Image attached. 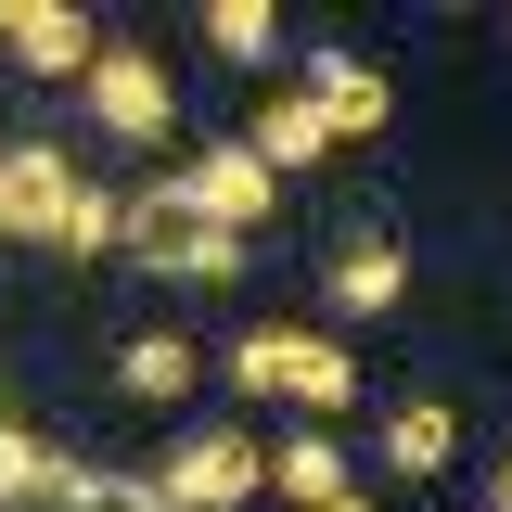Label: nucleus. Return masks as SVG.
I'll return each instance as SVG.
<instances>
[{
    "mask_svg": "<svg viewBox=\"0 0 512 512\" xmlns=\"http://www.w3.org/2000/svg\"><path fill=\"white\" fill-rule=\"evenodd\" d=\"M231 384H244V397H295L308 423L359 410V359H346L333 333H308V320H256L244 346H231Z\"/></svg>",
    "mask_w": 512,
    "mask_h": 512,
    "instance_id": "obj_1",
    "label": "nucleus"
},
{
    "mask_svg": "<svg viewBox=\"0 0 512 512\" xmlns=\"http://www.w3.org/2000/svg\"><path fill=\"white\" fill-rule=\"evenodd\" d=\"M167 192H180V205L205 218V231H231V244H256V231L282 218V180L256 167L244 141H192L180 167H167Z\"/></svg>",
    "mask_w": 512,
    "mask_h": 512,
    "instance_id": "obj_2",
    "label": "nucleus"
},
{
    "mask_svg": "<svg viewBox=\"0 0 512 512\" xmlns=\"http://www.w3.org/2000/svg\"><path fill=\"white\" fill-rule=\"evenodd\" d=\"M77 103H90L103 141H141V154H154V141L180 128V77H167V52H116V39H103V64L77 77Z\"/></svg>",
    "mask_w": 512,
    "mask_h": 512,
    "instance_id": "obj_3",
    "label": "nucleus"
},
{
    "mask_svg": "<svg viewBox=\"0 0 512 512\" xmlns=\"http://www.w3.org/2000/svg\"><path fill=\"white\" fill-rule=\"evenodd\" d=\"M128 256H154L167 282H231V269H244V244H231V231H205V218H192L167 180L128 192Z\"/></svg>",
    "mask_w": 512,
    "mask_h": 512,
    "instance_id": "obj_4",
    "label": "nucleus"
},
{
    "mask_svg": "<svg viewBox=\"0 0 512 512\" xmlns=\"http://www.w3.org/2000/svg\"><path fill=\"white\" fill-rule=\"evenodd\" d=\"M154 487H167L180 512H244L256 487H269V448L231 436V423H205V436H180L167 461H154Z\"/></svg>",
    "mask_w": 512,
    "mask_h": 512,
    "instance_id": "obj_5",
    "label": "nucleus"
},
{
    "mask_svg": "<svg viewBox=\"0 0 512 512\" xmlns=\"http://www.w3.org/2000/svg\"><path fill=\"white\" fill-rule=\"evenodd\" d=\"M77 167H64L52 141H0V244H52L64 256V218H77Z\"/></svg>",
    "mask_w": 512,
    "mask_h": 512,
    "instance_id": "obj_6",
    "label": "nucleus"
},
{
    "mask_svg": "<svg viewBox=\"0 0 512 512\" xmlns=\"http://www.w3.org/2000/svg\"><path fill=\"white\" fill-rule=\"evenodd\" d=\"M0 52L26 64V77H90L103 64V26L77 0H0Z\"/></svg>",
    "mask_w": 512,
    "mask_h": 512,
    "instance_id": "obj_7",
    "label": "nucleus"
},
{
    "mask_svg": "<svg viewBox=\"0 0 512 512\" xmlns=\"http://www.w3.org/2000/svg\"><path fill=\"white\" fill-rule=\"evenodd\" d=\"M397 295H410V244L397 231H346V244L320 256V308L333 320H384Z\"/></svg>",
    "mask_w": 512,
    "mask_h": 512,
    "instance_id": "obj_8",
    "label": "nucleus"
},
{
    "mask_svg": "<svg viewBox=\"0 0 512 512\" xmlns=\"http://www.w3.org/2000/svg\"><path fill=\"white\" fill-rule=\"evenodd\" d=\"M295 90L333 116V141H372V128L397 116V77H384L372 52H295Z\"/></svg>",
    "mask_w": 512,
    "mask_h": 512,
    "instance_id": "obj_9",
    "label": "nucleus"
},
{
    "mask_svg": "<svg viewBox=\"0 0 512 512\" xmlns=\"http://www.w3.org/2000/svg\"><path fill=\"white\" fill-rule=\"evenodd\" d=\"M244 154L282 180V167H333L346 141H333V116H320L308 90H269V103H256V128H244Z\"/></svg>",
    "mask_w": 512,
    "mask_h": 512,
    "instance_id": "obj_10",
    "label": "nucleus"
},
{
    "mask_svg": "<svg viewBox=\"0 0 512 512\" xmlns=\"http://www.w3.org/2000/svg\"><path fill=\"white\" fill-rule=\"evenodd\" d=\"M448 448H461V410H448V397H397V410H384V474L436 487V474H448Z\"/></svg>",
    "mask_w": 512,
    "mask_h": 512,
    "instance_id": "obj_11",
    "label": "nucleus"
},
{
    "mask_svg": "<svg viewBox=\"0 0 512 512\" xmlns=\"http://www.w3.org/2000/svg\"><path fill=\"white\" fill-rule=\"evenodd\" d=\"M77 474H90V461H64V448H39L26 423H0V512H64Z\"/></svg>",
    "mask_w": 512,
    "mask_h": 512,
    "instance_id": "obj_12",
    "label": "nucleus"
},
{
    "mask_svg": "<svg viewBox=\"0 0 512 512\" xmlns=\"http://www.w3.org/2000/svg\"><path fill=\"white\" fill-rule=\"evenodd\" d=\"M192 372H205L192 333H128V346H116V397H141V410H180Z\"/></svg>",
    "mask_w": 512,
    "mask_h": 512,
    "instance_id": "obj_13",
    "label": "nucleus"
},
{
    "mask_svg": "<svg viewBox=\"0 0 512 512\" xmlns=\"http://www.w3.org/2000/svg\"><path fill=\"white\" fill-rule=\"evenodd\" d=\"M269 487H282L295 512H320V500H346V487H359V461H346L333 436H282V448H269Z\"/></svg>",
    "mask_w": 512,
    "mask_h": 512,
    "instance_id": "obj_14",
    "label": "nucleus"
},
{
    "mask_svg": "<svg viewBox=\"0 0 512 512\" xmlns=\"http://www.w3.org/2000/svg\"><path fill=\"white\" fill-rule=\"evenodd\" d=\"M205 52L269 64V52H282V13H269V0H205Z\"/></svg>",
    "mask_w": 512,
    "mask_h": 512,
    "instance_id": "obj_15",
    "label": "nucleus"
},
{
    "mask_svg": "<svg viewBox=\"0 0 512 512\" xmlns=\"http://www.w3.org/2000/svg\"><path fill=\"white\" fill-rule=\"evenodd\" d=\"M64 512H180V500H167L154 474H128V461H90V474H77V500H64Z\"/></svg>",
    "mask_w": 512,
    "mask_h": 512,
    "instance_id": "obj_16",
    "label": "nucleus"
},
{
    "mask_svg": "<svg viewBox=\"0 0 512 512\" xmlns=\"http://www.w3.org/2000/svg\"><path fill=\"white\" fill-rule=\"evenodd\" d=\"M128 244V192H77V218H64V256L90 269V256H116Z\"/></svg>",
    "mask_w": 512,
    "mask_h": 512,
    "instance_id": "obj_17",
    "label": "nucleus"
},
{
    "mask_svg": "<svg viewBox=\"0 0 512 512\" xmlns=\"http://www.w3.org/2000/svg\"><path fill=\"white\" fill-rule=\"evenodd\" d=\"M487 512H512V448H500V461H487Z\"/></svg>",
    "mask_w": 512,
    "mask_h": 512,
    "instance_id": "obj_18",
    "label": "nucleus"
},
{
    "mask_svg": "<svg viewBox=\"0 0 512 512\" xmlns=\"http://www.w3.org/2000/svg\"><path fill=\"white\" fill-rule=\"evenodd\" d=\"M320 512H372V487H346V500H320Z\"/></svg>",
    "mask_w": 512,
    "mask_h": 512,
    "instance_id": "obj_19",
    "label": "nucleus"
}]
</instances>
